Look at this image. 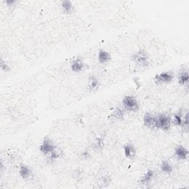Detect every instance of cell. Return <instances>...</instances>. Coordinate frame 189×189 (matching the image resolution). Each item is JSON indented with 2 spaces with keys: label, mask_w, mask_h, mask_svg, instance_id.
Wrapping results in <instances>:
<instances>
[{
  "label": "cell",
  "mask_w": 189,
  "mask_h": 189,
  "mask_svg": "<svg viewBox=\"0 0 189 189\" xmlns=\"http://www.w3.org/2000/svg\"><path fill=\"white\" fill-rule=\"evenodd\" d=\"M188 72H183L182 73H181L179 76V83L180 84H185L186 83L188 82Z\"/></svg>",
  "instance_id": "5bb4252c"
},
{
  "label": "cell",
  "mask_w": 189,
  "mask_h": 189,
  "mask_svg": "<svg viewBox=\"0 0 189 189\" xmlns=\"http://www.w3.org/2000/svg\"><path fill=\"white\" fill-rule=\"evenodd\" d=\"M175 154L181 159H185L188 156V151L182 146H177L175 149Z\"/></svg>",
  "instance_id": "52a82bcc"
},
{
  "label": "cell",
  "mask_w": 189,
  "mask_h": 189,
  "mask_svg": "<svg viewBox=\"0 0 189 189\" xmlns=\"http://www.w3.org/2000/svg\"><path fill=\"white\" fill-rule=\"evenodd\" d=\"M144 124L149 128H155V116L151 113H146L143 118Z\"/></svg>",
  "instance_id": "8992f818"
},
{
  "label": "cell",
  "mask_w": 189,
  "mask_h": 189,
  "mask_svg": "<svg viewBox=\"0 0 189 189\" xmlns=\"http://www.w3.org/2000/svg\"><path fill=\"white\" fill-rule=\"evenodd\" d=\"M171 126V118L166 115L155 116V128L168 130Z\"/></svg>",
  "instance_id": "6da1fadb"
},
{
  "label": "cell",
  "mask_w": 189,
  "mask_h": 189,
  "mask_svg": "<svg viewBox=\"0 0 189 189\" xmlns=\"http://www.w3.org/2000/svg\"><path fill=\"white\" fill-rule=\"evenodd\" d=\"M123 105L126 109L135 112L138 109V104L133 96H126L123 100Z\"/></svg>",
  "instance_id": "7a4b0ae2"
},
{
  "label": "cell",
  "mask_w": 189,
  "mask_h": 189,
  "mask_svg": "<svg viewBox=\"0 0 189 189\" xmlns=\"http://www.w3.org/2000/svg\"><path fill=\"white\" fill-rule=\"evenodd\" d=\"M111 58V56L109 53L104 50H100L98 53V60L100 63H106L109 62Z\"/></svg>",
  "instance_id": "9c48e42d"
},
{
  "label": "cell",
  "mask_w": 189,
  "mask_h": 189,
  "mask_svg": "<svg viewBox=\"0 0 189 189\" xmlns=\"http://www.w3.org/2000/svg\"><path fill=\"white\" fill-rule=\"evenodd\" d=\"M182 127H183V129H185L187 131H188V114L187 113L186 117H185V119L184 121H183V123H182Z\"/></svg>",
  "instance_id": "ac0fdd59"
},
{
  "label": "cell",
  "mask_w": 189,
  "mask_h": 189,
  "mask_svg": "<svg viewBox=\"0 0 189 189\" xmlns=\"http://www.w3.org/2000/svg\"><path fill=\"white\" fill-rule=\"evenodd\" d=\"M112 117L117 120L122 119L123 118V112L121 109H117L112 114Z\"/></svg>",
  "instance_id": "2e32d148"
},
{
  "label": "cell",
  "mask_w": 189,
  "mask_h": 189,
  "mask_svg": "<svg viewBox=\"0 0 189 189\" xmlns=\"http://www.w3.org/2000/svg\"><path fill=\"white\" fill-rule=\"evenodd\" d=\"M84 63L80 60H76L73 62L72 64V70L75 72H79L84 69Z\"/></svg>",
  "instance_id": "7c38bea8"
},
{
  "label": "cell",
  "mask_w": 189,
  "mask_h": 189,
  "mask_svg": "<svg viewBox=\"0 0 189 189\" xmlns=\"http://www.w3.org/2000/svg\"><path fill=\"white\" fill-rule=\"evenodd\" d=\"M154 176V171L151 170H149L147 171V173L145 174L144 176L141 178V182L142 184H144V185H147L148 183L150 182V180L152 179V177Z\"/></svg>",
  "instance_id": "8fae6325"
},
{
  "label": "cell",
  "mask_w": 189,
  "mask_h": 189,
  "mask_svg": "<svg viewBox=\"0 0 189 189\" xmlns=\"http://www.w3.org/2000/svg\"><path fill=\"white\" fill-rule=\"evenodd\" d=\"M1 68L4 71H9L10 70L9 66L7 64H6V62H4L3 60H2V62H1Z\"/></svg>",
  "instance_id": "ffe728a7"
},
{
  "label": "cell",
  "mask_w": 189,
  "mask_h": 189,
  "mask_svg": "<svg viewBox=\"0 0 189 189\" xmlns=\"http://www.w3.org/2000/svg\"><path fill=\"white\" fill-rule=\"evenodd\" d=\"M160 167L162 171L165 173H171L172 171V167L167 161H163Z\"/></svg>",
  "instance_id": "9a60e30c"
},
{
  "label": "cell",
  "mask_w": 189,
  "mask_h": 189,
  "mask_svg": "<svg viewBox=\"0 0 189 189\" xmlns=\"http://www.w3.org/2000/svg\"><path fill=\"white\" fill-rule=\"evenodd\" d=\"M173 79V75L171 72H162L155 76L156 83H168Z\"/></svg>",
  "instance_id": "5b68a950"
},
{
  "label": "cell",
  "mask_w": 189,
  "mask_h": 189,
  "mask_svg": "<svg viewBox=\"0 0 189 189\" xmlns=\"http://www.w3.org/2000/svg\"><path fill=\"white\" fill-rule=\"evenodd\" d=\"M56 146L55 145L54 143L50 141L49 138H45L43 141L42 143L40 145V151L44 154H50L53 152L55 149H56Z\"/></svg>",
  "instance_id": "3957f363"
},
{
  "label": "cell",
  "mask_w": 189,
  "mask_h": 189,
  "mask_svg": "<svg viewBox=\"0 0 189 189\" xmlns=\"http://www.w3.org/2000/svg\"><path fill=\"white\" fill-rule=\"evenodd\" d=\"M98 85V82L97 79L94 78H92L91 84H90V87H91L92 90H94L95 88H97Z\"/></svg>",
  "instance_id": "d6986e66"
},
{
  "label": "cell",
  "mask_w": 189,
  "mask_h": 189,
  "mask_svg": "<svg viewBox=\"0 0 189 189\" xmlns=\"http://www.w3.org/2000/svg\"><path fill=\"white\" fill-rule=\"evenodd\" d=\"M19 173H20V175L21 177L23 178L27 179L29 178L31 175V171L27 165H21L20 166V169H19Z\"/></svg>",
  "instance_id": "30bf717a"
},
{
  "label": "cell",
  "mask_w": 189,
  "mask_h": 189,
  "mask_svg": "<svg viewBox=\"0 0 189 189\" xmlns=\"http://www.w3.org/2000/svg\"><path fill=\"white\" fill-rule=\"evenodd\" d=\"M124 153L128 158H133L135 156V149L131 144H127L124 146Z\"/></svg>",
  "instance_id": "ba28073f"
},
{
  "label": "cell",
  "mask_w": 189,
  "mask_h": 189,
  "mask_svg": "<svg viewBox=\"0 0 189 189\" xmlns=\"http://www.w3.org/2000/svg\"><path fill=\"white\" fill-rule=\"evenodd\" d=\"M174 123L175 125L177 126H181L182 125V118H181L180 115H177L174 117Z\"/></svg>",
  "instance_id": "e0dca14e"
},
{
  "label": "cell",
  "mask_w": 189,
  "mask_h": 189,
  "mask_svg": "<svg viewBox=\"0 0 189 189\" xmlns=\"http://www.w3.org/2000/svg\"><path fill=\"white\" fill-rule=\"evenodd\" d=\"M133 60L139 64H145L148 62V54L143 50H139L137 53H135L133 56Z\"/></svg>",
  "instance_id": "277c9868"
},
{
  "label": "cell",
  "mask_w": 189,
  "mask_h": 189,
  "mask_svg": "<svg viewBox=\"0 0 189 189\" xmlns=\"http://www.w3.org/2000/svg\"><path fill=\"white\" fill-rule=\"evenodd\" d=\"M62 8L64 11L68 12V13H70V12L72 11L73 10V6H72V4L70 1H64L62 2Z\"/></svg>",
  "instance_id": "4fadbf2b"
}]
</instances>
